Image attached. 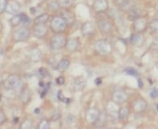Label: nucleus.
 Returning <instances> with one entry per match:
<instances>
[{
    "mask_svg": "<svg viewBox=\"0 0 158 129\" xmlns=\"http://www.w3.org/2000/svg\"><path fill=\"white\" fill-rule=\"evenodd\" d=\"M22 82L16 74H10L4 82V86L8 90H19L21 88Z\"/></svg>",
    "mask_w": 158,
    "mask_h": 129,
    "instance_id": "obj_1",
    "label": "nucleus"
},
{
    "mask_svg": "<svg viewBox=\"0 0 158 129\" xmlns=\"http://www.w3.org/2000/svg\"><path fill=\"white\" fill-rule=\"evenodd\" d=\"M67 23L61 16H54L51 21V29L56 33L64 32L67 28Z\"/></svg>",
    "mask_w": 158,
    "mask_h": 129,
    "instance_id": "obj_2",
    "label": "nucleus"
},
{
    "mask_svg": "<svg viewBox=\"0 0 158 129\" xmlns=\"http://www.w3.org/2000/svg\"><path fill=\"white\" fill-rule=\"evenodd\" d=\"M95 50L99 55H108L112 52L111 45L105 40H98L95 43Z\"/></svg>",
    "mask_w": 158,
    "mask_h": 129,
    "instance_id": "obj_3",
    "label": "nucleus"
},
{
    "mask_svg": "<svg viewBox=\"0 0 158 129\" xmlns=\"http://www.w3.org/2000/svg\"><path fill=\"white\" fill-rule=\"evenodd\" d=\"M67 39L62 34L57 33L54 35L51 40V47L52 50H60L66 45Z\"/></svg>",
    "mask_w": 158,
    "mask_h": 129,
    "instance_id": "obj_4",
    "label": "nucleus"
},
{
    "mask_svg": "<svg viewBox=\"0 0 158 129\" xmlns=\"http://www.w3.org/2000/svg\"><path fill=\"white\" fill-rule=\"evenodd\" d=\"M97 27L99 30L103 33H109L112 31L113 25L108 17H102L97 20Z\"/></svg>",
    "mask_w": 158,
    "mask_h": 129,
    "instance_id": "obj_5",
    "label": "nucleus"
},
{
    "mask_svg": "<svg viewBox=\"0 0 158 129\" xmlns=\"http://www.w3.org/2000/svg\"><path fill=\"white\" fill-rule=\"evenodd\" d=\"M30 36V31L25 27H21L19 29H17L15 33H14V39L17 42L21 41H25L29 38Z\"/></svg>",
    "mask_w": 158,
    "mask_h": 129,
    "instance_id": "obj_6",
    "label": "nucleus"
},
{
    "mask_svg": "<svg viewBox=\"0 0 158 129\" xmlns=\"http://www.w3.org/2000/svg\"><path fill=\"white\" fill-rule=\"evenodd\" d=\"M59 16L65 21L67 25H72L75 22V15L67 8H63V10L59 12Z\"/></svg>",
    "mask_w": 158,
    "mask_h": 129,
    "instance_id": "obj_7",
    "label": "nucleus"
},
{
    "mask_svg": "<svg viewBox=\"0 0 158 129\" xmlns=\"http://www.w3.org/2000/svg\"><path fill=\"white\" fill-rule=\"evenodd\" d=\"M48 32V27L44 24H35L33 27V34L36 38L42 39L47 34Z\"/></svg>",
    "mask_w": 158,
    "mask_h": 129,
    "instance_id": "obj_8",
    "label": "nucleus"
},
{
    "mask_svg": "<svg viewBox=\"0 0 158 129\" xmlns=\"http://www.w3.org/2000/svg\"><path fill=\"white\" fill-rule=\"evenodd\" d=\"M108 1L107 0H95L92 8L97 13H103L106 11L108 9Z\"/></svg>",
    "mask_w": 158,
    "mask_h": 129,
    "instance_id": "obj_9",
    "label": "nucleus"
},
{
    "mask_svg": "<svg viewBox=\"0 0 158 129\" xmlns=\"http://www.w3.org/2000/svg\"><path fill=\"white\" fill-rule=\"evenodd\" d=\"M20 10H21V5L18 2L15 0H10L7 3L5 10L8 13L11 14V15H17L20 12Z\"/></svg>",
    "mask_w": 158,
    "mask_h": 129,
    "instance_id": "obj_10",
    "label": "nucleus"
},
{
    "mask_svg": "<svg viewBox=\"0 0 158 129\" xmlns=\"http://www.w3.org/2000/svg\"><path fill=\"white\" fill-rule=\"evenodd\" d=\"M147 27V21L143 17H139L133 22V28L136 32H141L145 31Z\"/></svg>",
    "mask_w": 158,
    "mask_h": 129,
    "instance_id": "obj_11",
    "label": "nucleus"
},
{
    "mask_svg": "<svg viewBox=\"0 0 158 129\" xmlns=\"http://www.w3.org/2000/svg\"><path fill=\"white\" fill-rule=\"evenodd\" d=\"M112 100L117 104H121L127 100V95L123 91H116L112 95Z\"/></svg>",
    "mask_w": 158,
    "mask_h": 129,
    "instance_id": "obj_12",
    "label": "nucleus"
},
{
    "mask_svg": "<svg viewBox=\"0 0 158 129\" xmlns=\"http://www.w3.org/2000/svg\"><path fill=\"white\" fill-rule=\"evenodd\" d=\"M99 115H100L99 110L95 108H91L87 110L86 114V120L88 123H94L98 118Z\"/></svg>",
    "mask_w": 158,
    "mask_h": 129,
    "instance_id": "obj_13",
    "label": "nucleus"
},
{
    "mask_svg": "<svg viewBox=\"0 0 158 129\" xmlns=\"http://www.w3.org/2000/svg\"><path fill=\"white\" fill-rule=\"evenodd\" d=\"M147 108V103L144 99H137L133 103V109L136 113L145 111Z\"/></svg>",
    "mask_w": 158,
    "mask_h": 129,
    "instance_id": "obj_14",
    "label": "nucleus"
},
{
    "mask_svg": "<svg viewBox=\"0 0 158 129\" xmlns=\"http://www.w3.org/2000/svg\"><path fill=\"white\" fill-rule=\"evenodd\" d=\"M95 32V26L93 23L90 22V21H86L85 22L81 27V32L84 36H90L92 35Z\"/></svg>",
    "mask_w": 158,
    "mask_h": 129,
    "instance_id": "obj_15",
    "label": "nucleus"
},
{
    "mask_svg": "<svg viewBox=\"0 0 158 129\" xmlns=\"http://www.w3.org/2000/svg\"><path fill=\"white\" fill-rule=\"evenodd\" d=\"M86 85V82L85 80V79L83 78H76L75 79V80L73 81V84H72V87L75 91H82L85 86Z\"/></svg>",
    "mask_w": 158,
    "mask_h": 129,
    "instance_id": "obj_16",
    "label": "nucleus"
},
{
    "mask_svg": "<svg viewBox=\"0 0 158 129\" xmlns=\"http://www.w3.org/2000/svg\"><path fill=\"white\" fill-rule=\"evenodd\" d=\"M107 122V113L105 111L101 112L100 115L98 116V118L97 119V121L95 122L94 124L97 128H103L105 124Z\"/></svg>",
    "mask_w": 158,
    "mask_h": 129,
    "instance_id": "obj_17",
    "label": "nucleus"
},
{
    "mask_svg": "<svg viewBox=\"0 0 158 129\" xmlns=\"http://www.w3.org/2000/svg\"><path fill=\"white\" fill-rule=\"evenodd\" d=\"M116 4L120 10L126 11H128L132 7H133L132 5V0H117Z\"/></svg>",
    "mask_w": 158,
    "mask_h": 129,
    "instance_id": "obj_18",
    "label": "nucleus"
},
{
    "mask_svg": "<svg viewBox=\"0 0 158 129\" xmlns=\"http://www.w3.org/2000/svg\"><path fill=\"white\" fill-rule=\"evenodd\" d=\"M127 17L129 20L132 21H135L140 17V10L137 7H132L128 11H127Z\"/></svg>",
    "mask_w": 158,
    "mask_h": 129,
    "instance_id": "obj_19",
    "label": "nucleus"
},
{
    "mask_svg": "<svg viewBox=\"0 0 158 129\" xmlns=\"http://www.w3.org/2000/svg\"><path fill=\"white\" fill-rule=\"evenodd\" d=\"M79 45V41L77 39H70L69 40H67V43H66V49L67 51L69 52H75L77 47Z\"/></svg>",
    "mask_w": 158,
    "mask_h": 129,
    "instance_id": "obj_20",
    "label": "nucleus"
},
{
    "mask_svg": "<svg viewBox=\"0 0 158 129\" xmlns=\"http://www.w3.org/2000/svg\"><path fill=\"white\" fill-rule=\"evenodd\" d=\"M30 59H31L32 62H38L41 57H42V52H40V50L38 48H35L33 50H32L30 52Z\"/></svg>",
    "mask_w": 158,
    "mask_h": 129,
    "instance_id": "obj_21",
    "label": "nucleus"
},
{
    "mask_svg": "<svg viewBox=\"0 0 158 129\" xmlns=\"http://www.w3.org/2000/svg\"><path fill=\"white\" fill-rule=\"evenodd\" d=\"M69 61L68 59H63L61 60L57 65V70L60 72H63L68 69V68L69 67Z\"/></svg>",
    "mask_w": 158,
    "mask_h": 129,
    "instance_id": "obj_22",
    "label": "nucleus"
},
{
    "mask_svg": "<svg viewBox=\"0 0 158 129\" xmlns=\"http://www.w3.org/2000/svg\"><path fill=\"white\" fill-rule=\"evenodd\" d=\"M20 98L21 100V102L24 103H27L29 102L30 98H31V93H30V91L28 90L27 88H24L23 90L21 91V96Z\"/></svg>",
    "mask_w": 158,
    "mask_h": 129,
    "instance_id": "obj_23",
    "label": "nucleus"
},
{
    "mask_svg": "<svg viewBox=\"0 0 158 129\" xmlns=\"http://www.w3.org/2000/svg\"><path fill=\"white\" fill-rule=\"evenodd\" d=\"M49 20L48 14H41L34 19V24H44Z\"/></svg>",
    "mask_w": 158,
    "mask_h": 129,
    "instance_id": "obj_24",
    "label": "nucleus"
},
{
    "mask_svg": "<svg viewBox=\"0 0 158 129\" xmlns=\"http://www.w3.org/2000/svg\"><path fill=\"white\" fill-rule=\"evenodd\" d=\"M129 114H130L129 109L126 108V107H122L119 110V119L121 121L126 120L129 116Z\"/></svg>",
    "mask_w": 158,
    "mask_h": 129,
    "instance_id": "obj_25",
    "label": "nucleus"
},
{
    "mask_svg": "<svg viewBox=\"0 0 158 129\" xmlns=\"http://www.w3.org/2000/svg\"><path fill=\"white\" fill-rule=\"evenodd\" d=\"M141 40H142V38H141V36L139 34V32L133 33V35L130 37V42H131V44H133L134 45H139L140 42H141Z\"/></svg>",
    "mask_w": 158,
    "mask_h": 129,
    "instance_id": "obj_26",
    "label": "nucleus"
},
{
    "mask_svg": "<svg viewBox=\"0 0 158 129\" xmlns=\"http://www.w3.org/2000/svg\"><path fill=\"white\" fill-rule=\"evenodd\" d=\"M21 22H22V18H21V15H15V16L11 18L10 20V24L13 27L18 26Z\"/></svg>",
    "mask_w": 158,
    "mask_h": 129,
    "instance_id": "obj_27",
    "label": "nucleus"
},
{
    "mask_svg": "<svg viewBox=\"0 0 158 129\" xmlns=\"http://www.w3.org/2000/svg\"><path fill=\"white\" fill-rule=\"evenodd\" d=\"M150 28L153 32L158 33V19L152 20L150 23Z\"/></svg>",
    "mask_w": 158,
    "mask_h": 129,
    "instance_id": "obj_28",
    "label": "nucleus"
},
{
    "mask_svg": "<svg viewBox=\"0 0 158 129\" xmlns=\"http://www.w3.org/2000/svg\"><path fill=\"white\" fill-rule=\"evenodd\" d=\"M73 3H74V0H59L60 6L63 7V8H68V7L71 6Z\"/></svg>",
    "mask_w": 158,
    "mask_h": 129,
    "instance_id": "obj_29",
    "label": "nucleus"
},
{
    "mask_svg": "<svg viewBox=\"0 0 158 129\" xmlns=\"http://www.w3.org/2000/svg\"><path fill=\"white\" fill-rule=\"evenodd\" d=\"M49 7V9H51L52 10H57L59 9V7H60V4H59V2H56V1H51V3H50V4L48 5Z\"/></svg>",
    "mask_w": 158,
    "mask_h": 129,
    "instance_id": "obj_30",
    "label": "nucleus"
},
{
    "mask_svg": "<svg viewBox=\"0 0 158 129\" xmlns=\"http://www.w3.org/2000/svg\"><path fill=\"white\" fill-rule=\"evenodd\" d=\"M38 128L39 129H49L50 128V123L48 121L44 120L42 122H40L39 125H38Z\"/></svg>",
    "mask_w": 158,
    "mask_h": 129,
    "instance_id": "obj_31",
    "label": "nucleus"
},
{
    "mask_svg": "<svg viewBox=\"0 0 158 129\" xmlns=\"http://www.w3.org/2000/svg\"><path fill=\"white\" fill-rule=\"evenodd\" d=\"M7 2L6 0H0V13L4 12L7 6Z\"/></svg>",
    "mask_w": 158,
    "mask_h": 129,
    "instance_id": "obj_32",
    "label": "nucleus"
},
{
    "mask_svg": "<svg viewBox=\"0 0 158 129\" xmlns=\"http://www.w3.org/2000/svg\"><path fill=\"white\" fill-rule=\"evenodd\" d=\"M31 128H32V122L30 121H28V120H27L25 122H23V123H22L21 126V128L22 129Z\"/></svg>",
    "mask_w": 158,
    "mask_h": 129,
    "instance_id": "obj_33",
    "label": "nucleus"
},
{
    "mask_svg": "<svg viewBox=\"0 0 158 129\" xmlns=\"http://www.w3.org/2000/svg\"><path fill=\"white\" fill-rule=\"evenodd\" d=\"M47 73H48V72H47V70H46L45 69L41 68V69H39V70H38V75L41 78H44L47 75Z\"/></svg>",
    "mask_w": 158,
    "mask_h": 129,
    "instance_id": "obj_34",
    "label": "nucleus"
},
{
    "mask_svg": "<svg viewBox=\"0 0 158 129\" xmlns=\"http://www.w3.org/2000/svg\"><path fill=\"white\" fill-rule=\"evenodd\" d=\"M150 96H151V97H152V98H157V97H158V90L157 89L154 88L153 90H151V93H150Z\"/></svg>",
    "mask_w": 158,
    "mask_h": 129,
    "instance_id": "obj_35",
    "label": "nucleus"
},
{
    "mask_svg": "<svg viewBox=\"0 0 158 129\" xmlns=\"http://www.w3.org/2000/svg\"><path fill=\"white\" fill-rule=\"evenodd\" d=\"M126 73L127 74H131V75H133V76H136L138 74L137 71L134 70L133 69H126Z\"/></svg>",
    "mask_w": 158,
    "mask_h": 129,
    "instance_id": "obj_36",
    "label": "nucleus"
},
{
    "mask_svg": "<svg viewBox=\"0 0 158 129\" xmlns=\"http://www.w3.org/2000/svg\"><path fill=\"white\" fill-rule=\"evenodd\" d=\"M5 120H6V117H5V116H4V112L0 110V124H2V123L4 122H5Z\"/></svg>",
    "mask_w": 158,
    "mask_h": 129,
    "instance_id": "obj_37",
    "label": "nucleus"
},
{
    "mask_svg": "<svg viewBox=\"0 0 158 129\" xmlns=\"http://www.w3.org/2000/svg\"><path fill=\"white\" fill-rule=\"evenodd\" d=\"M64 77L63 76H60V77H58L57 79V83L58 85H60V86H62V85L64 84Z\"/></svg>",
    "mask_w": 158,
    "mask_h": 129,
    "instance_id": "obj_38",
    "label": "nucleus"
},
{
    "mask_svg": "<svg viewBox=\"0 0 158 129\" xmlns=\"http://www.w3.org/2000/svg\"><path fill=\"white\" fill-rule=\"evenodd\" d=\"M59 118H60V114H59V113H55V114L52 116V117H51V120H52L53 122H56Z\"/></svg>",
    "mask_w": 158,
    "mask_h": 129,
    "instance_id": "obj_39",
    "label": "nucleus"
},
{
    "mask_svg": "<svg viewBox=\"0 0 158 129\" xmlns=\"http://www.w3.org/2000/svg\"><path fill=\"white\" fill-rule=\"evenodd\" d=\"M21 18H22V22H24V23H27V22H29V18H28L26 15L21 14Z\"/></svg>",
    "mask_w": 158,
    "mask_h": 129,
    "instance_id": "obj_40",
    "label": "nucleus"
},
{
    "mask_svg": "<svg viewBox=\"0 0 158 129\" xmlns=\"http://www.w3.org/2000/svg\"><path fill=\"white\" fill-rule=\"evenodd\" d=\"M58 98H59L61 101H64V100H63V99H64V97H63V93H62V91H61L58 92Z\"/></svg>",
    "mask_w": 158,
    "mask_h": 129,
    "instance_id": "obj_41",
    "label": "nucleus"
},
{
    "mask_svg": "<svg viewBox=\"0 0 158 129\" xmlns=\"http://www.w3.org/2000/svg\"><path fill=\"white\" fill-rule=\"evenodd\" d=\"M30 12H31L32 15H35L36 12H37V8H31L30 9Z\"/></svg>",
    "mask_w": 158,
    "mask_h": 129,
    "instance_id": "obj_42",
    "label": "nucleus"
},
{
    "mask_svg": "<svg viewBox=\"0 0 158 129\" xmlns=\"http://www.w3.org/2000/svg\"><path fill=\"white\" fill-rule=\"evenodd\" d=\"M101 81H102L101 79H100V78H97V79L95 80V83H96L97 85H100L101 84Z\"/></svg>",
    "mask_w": 158,
    "mask_h": 129,
    "instance_id": "obj_43",
    "label": "nucleus"
},
{
    "mask_svg": "<svg viewBox=\"0 0 158 129\" xmlns=\"http://www.w3.org/2000/svg\"><path fill=\"white\" fill-rule=\"evenodd\" d=\"M139 87H140V88H142L143 86H142V82H141L140 79H139Z\"/></svg>",
    "mask_w": 158,
    "mask_h": 129,
    "instance_id": "obj_44",
    "label": "nucleus"
},
{
    "mask_svg": "<svg viewBox=\"0 0 158 129\" xmlns=\"http://www.w3.org/2000/svg\"><path fill=\"white\" fill-rule=\"evenodd\" d=\"M2 31V24H1V22H0V32Z\"/></svg>",
    "mask_w": 158,
    "mask_h": 129,
    "instance_id": "obj_45",
    "label": "nucleus"
},
{
    "mask_svg": "<svg viewBox=\"0 0 158 129\" xmlns=\"http://www.w3.org/2000/svg\"><path fill=\"white\" fill-rule=\"evenodd\" d=\"M2 83V79H1V76H0V84Z\"/></svg>",
    "mask_w": 158,
    "mask_h": 129,
    "instance_id": "obj_46",
    "label": "nucleus"
},
{
    "mask_svg": "<svg viewBox=\"0 0 158 129\" xmlns=\"http://www.w3.org/2000/svg\"><path fill=\"white\" fill-rule=\"evenodd\" d=\"M35 112H37V113H38V112H39V110H35Z\"/></svg>",
    "mask_w": 158,
    "mask_h": 129,
    "instance_id": "obj_47",
    "label": "nucleus"
},
{
    "mask_svg": "<svg viewBox=\"0 0 158 129\" xmlns=\"http://www.w3.org/2000/svg\"><path fill=\"white\" fill-rule=\"evenodd\" d=\"M157 69H158V62L157 63Z\"/></svg>",
    "mask_w": 158,
    "mask_h": 129,
    "instance_id": "obj_48",
    "label": "nucleus"
}]
</instances>
